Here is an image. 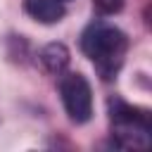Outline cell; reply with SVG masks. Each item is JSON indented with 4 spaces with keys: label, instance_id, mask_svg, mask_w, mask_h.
Instances as JSON below:
<instances>
[{
    "label": "cell",
    "instance_id": "1",
    "mask_svg": "<svg viewBox=\"0 0 152 152\" xmlns=\"http://www.w3.org/2000/svg\"><path fill=\"white\" fill-rule=\"evenodd\" d=\"M81 50L93 62L102 81H114L124 66L128 52V38L121 28L112 24L93 21L81 36Z\"/></svg>",
    "mask_w": 152,
    "mask_h": 152
},
{
    "label": "cell",
    "instance_id": "2",
    "mask_svg": "<svg viewBox=\"0 0 152 152\" xmlns=\"http://www.w3.org/2000/svg\"><path fill=\"white\" fill-rule=\"evenodd\" d=\"M109 124L116 147L124 150H145L150 145V112L135 104H128L121 97L109 100Z\"/></svg>",
    "mask_w": 152,
    "mask_h": 152
},
{
    "label": "cell",
    "instance_id": "3",
    "mask_svg": "<svg viewBox=\"0 0 152 152\" xmlns=\"http://www.w3.org/2000/svg\"><path fill=\"white\" fill-rule=\"evenodd\" d=\"M62 104L74 124H86L93 116V90L83 74H64L59 78Z\"/></svg>",
    "mask_w": 152,
    "mask_h": 152
},
{
    "label": "cell",
    "instance_id": "4",
    "mask_svg": "<svg viewBox=\"0 0 152 152\" xmlns=\"http://www.w3.org/2000/svg\"><path fill=\"white\" fill-rule=\"evenodd\" d=\"M64 2L66 0H24V12L40 24H55L66 12Z\"/></svg>",
    "mask_w": 152,
    "mask_h": 152
},
{
    "label": "cell",
    "instance_id": "5",
    "mask_svg": "<svg viewBox=\"0 0 152 152\" xmlns=\"http://www.w3.org/2000/svg\"><path fill=\"white\" fill-rule=\"evenodd\" d=\"M40 64L48 74H62L69 64V50L62 43H50L40 50Z\"/></svg>",
    "mask_w": 152,
    "mask_h": 152
},
{
    "label": "cell",
    "instance_id": "6",
    "mask_svg": "<svg viewBox=\"0 0 152 152\" xmlns=\"http://www.w3.org/2000/svg\"><path fill=\"white\" fill-rule=\"evenodd\" d=\"M93 7H95L100 14L109 17V14H116V12H121V7H124V0H93Z\"/></svg>",
    "mask_w": 152,
    "mask_h": 152
}]
</instances>
